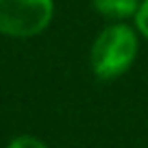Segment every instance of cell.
<instances>
[{
  "label": "cell",
  "mask_w": 148,
  "mask_h": 148,
  "mask_svg": "<svg viewBox=\"0 0 148 148\" xmlns=\"http://www.w3.org/2000/svg\"><path fill=\"white\" fill-rule=\"evenodd\" d=\"M139 33L133 22H107L89 46V70L100 83L122 79L139 57Z\"/></svg>",
  "instance_id": "6da1fadb"
},
{
  "label": "cell",
  "mask_w": 148,
  "mask_h": 148,
  "mask_svg": "<svg viewBox=\"0 0 148 148\" xmlns=\"http://www.w3.org/2000/svg\"><path fill=\"white\" fill-rule=\"evenodd\" d=\"M133 24H135V28H137L139 37L148 42V0H142V2H139V9H137V13H135V18H133Z\"/></svg>",
  "instance_id": "5b68a950"
},
{
  "label": "cell",
  "mask_w": 148,
  "mask_h": 148,
  "mask_svg": "<svg viewBox=\"0 0 148 148\" xmlns=\"http://www.w3.org/2000/svg\"><path fill=\"white\" fill-rule=\"evenodd\" d=\"M5 148H50V146H48L42 137H37V135L20 133V135H15V137H11Z\"/></svg>",
  "instance_id": "277c9868"
},
{
  "label": "cell",
  "mask_w": 148,
  "mask_h": 148,
  "mask_svg": "<svg viewBox=\"0 0 148 148\" xmlns=\"http://www.w3.org/2000/svg\"><path fill=\"white\" fill-rule=\"evenodd\" d=\"M142 0H89L92 9L107 22H133Z\"/></svg>",
  "instance_id": "3957f363"
},
{
  "label": "cell",
  "mask_w": 148,
  "mask_h": 148,
  "mask_svg": "<svg viewBox=\"0 0 148 148\" xmlns=\"http://www.w3.org/2000/svg\"><path fill=\"white\" fill-rule=\"evenodd\" d=\"M55 20V0H0V35L31 39Z\"/></svg>",
  "instance_id": "7a4b0ae2"
}]
</instances>
